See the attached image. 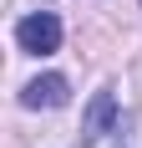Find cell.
<instances>
[{
    "instance_id": "1",
    "label": "cell",
    "mask_w": 142,
    "mask_h": 148,
    "mask_svg": "<svg viewBox=\"0 0 142 148\" xmlns=\"http://www.w3.org/2000/svg\"><path fill=\"white\" fill-rule=\"evenodd\" d=\"M15 41H20V51H30V56H51L61 46V21L51 10H36V15H26V21L15 26Z\"/></svg>"
},
{
    "instance_id": "2",
    "label": "cell",
    "mask_w": 142,
    "mask_h": 148,
    "mask_svg": "<svg viewBox=\"0 0 142 148\" xmlns=\"http://www.w3.org/2000/svg\"><path fill=\"white\" fill-rule=\"evenodd\" d=\"M66 97H71V87H66V77H56V72L36 77V82L20 92V102H26V107H61Z\"/></svg>"
},
{
    "instance_id": "3",
    "label": "cell",
    "mask_w": 142,
    "mask_h": 148,
    "mask_svg": "<svg viewBox=\"0 0 142 148\" xmlns=\"http://www.w3.org/2000/svg\"><path fill=\"white\" fill-rule=\"evenodd\" d=\"M117 123V97L112 92H97V102L86 107V138H107Z\"/></svg>"
}]
</instances>
